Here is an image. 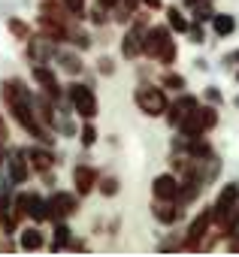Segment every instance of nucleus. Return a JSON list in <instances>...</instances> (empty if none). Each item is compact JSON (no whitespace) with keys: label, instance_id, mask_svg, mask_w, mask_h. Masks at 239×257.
Segmentation results:
<instances>
[{"label":"nucleus","instance_id":"5","mask_svg":"<svg viewBox=\"0 0 239 257\" xmlns=\"http://www.w3.org/2000/svg\"><path fill=\"white\" fill-rule=\"evenodd\" d=\"M212 209H215V224H218V227H227V224H230V218H233V215H236V209H239V185H236V182L224 185Z\"/></svg>","mask_w":239,"mask_h":257},{"label":"nucleus","instance_id":"1","mask_svg":"<svg viewBox=\"0 0 239 257\" xmlns=\"http://www.w3.org/2000/svg\"><path fill=\"white\" fill-rule=\"evenodd\" d=\"M0 97H4L10 115L19 121V127L25 134H31L34 140L40 143H52L55 137H49L46 124L40 121L37 109H34V97H31V88L22 82V79H4V85H0Z\"/></svg>","mask_w":239,"mask_h":257},{"label":"nucleus","instance_id":"23","mask_svg":"<svg viewBox=\"0 0 239 257\" xmlns=\"http://www.w3.org/2000/svg\"><path fill=\"white\" fill-rule=\"evenodd\" d=\"M7 28H10V34H13L16 40H25V43H28V40L34 37V34H31V25H25V22H22V19H16V16H13V19H7Z\"/></svg>","mask_w":239,"mask_h":257},{"label":"nucleus","instance_id":"37","mask_svg":"<svg viewBox=\"0 0 239 257\" xmlns=\"http://www.w3.org/2000/svg\"><path fill=\"white\" fill-rule=\"evenodd\" d=\"M7 164V155H4V140H0V167Z\"/></svg>","mask_w":239,"mask_h":257},{"label":"nucleus","instance_id":"8","mask_svg":"<svg viewBox=\"0 0 239 257\" xmlns=\"http://www.w3.org/2000/svg\"><path fill=\"white\" fill-rule=\"evenodd\" d=\"M137 16V13H134ZM146 28H149V19L146 16H137L134 19V28L125 34V40H122V55L125 58H137V55H143V37H146Z\"/></svg>","mask_w":239,"mask_h":257},{"label":"nucleus","instance_id":"19","mask_svg":"<svg viewBox=\"0 0 239 257\" xmlns=\"http://www.w3.org/2000/svg\"><path fill=\"white\" fill-rule=\"evenodd\" d=\"M28 161H31V170H37V173H49L55 164V158L43 149H28Z\"/></svg>","mask_w":239,"mask_h":257},{"label":"nucleus","instance_id":"25","mask_svg":"<svg viewBox=\"0 0 239 257\" xmlns=\"http://www.w3.org/2000/svg\"><path fill=\"white\" fill-rule=\"evenodd\" d=\"M58 61H61V70H67L70 76H76V73H82V61H79L76 55H61Z\"/></svg>","mask_w":239,"mask_h":257},{"label":"nucleus","instance_id":"33","mask_svg":"<svg viewBox=\"0 0 239 257\" xmlns=\"http://www.w3.org/2000/svg\"><path fill=\"white\" fill-rule=\"evenodd\" d=\"M97 70H100V73H106V76H109V73H112V70H115V67H112V61H109V58H100V67H97Z\"/></svg>","mask_w":239,"mask_h":257},{"label":"nucleus","instance_id":"9","mask_svg":"<svg viewBox=\"0 0 239 257\" xmlns=\"http://www.w3.org/2000/svg\"><path fill=\"white\" fill-rule=\"evenodd\" d=\"M167 43H170V28H164V25H152V28H146V37H143V55L158 58L161 49H164Z\"/></svg>","mask_w":239,"mask_h":257},{"label":"nucleus","instance_id":"32","mask_svg":"<svg viewBox=\"0 0 239 257\" xmlns=\"http://www.w3.org/2000/svg\"><path fill=\"white\" fill-rule=\"evenodd\" d=\"M70 43H76L79 49H88V46H91V40H88V34H79V31H76V34H70Z\"/></svg>","mask_w":239,"mask_h":257},{"label":"nucleus","instance_id":"11","mask_svg":"<svg viewBox=\"0 0 239 257\" xmlns=\"http://www.w3.org/2000/svg\"><path fill=\"white\" fill-rule=\"evenodd\" d=\"M179 188H182V179H179L176 173H161V176L152 182L155 200H179Z\"/></svg>","mask_w":239,"mask_h":257},{"label":"nucleus","instance_id":"18","mask_svg":"<svg viewBox=\"0 0 239 257\" xmlns=\"http://www.w3.org/2000/svg\"><path fill=\"white\" fill-rule=\"evenodd\" d=\"M28 218L34 224L49 221V200H43L40 194H28Z\"/></svg>","mask_w":239,"mask_h":257},{"label":"nucleus","instance_id":"16","mask_svg":"<svg viewBox=\"0 0 239 257\" xmlns=\"http://www.w3.org/2000/svg\"><path fill=\"white\" fill-rule=\"evenodd\" d=\"M28 55L34 64H49V58H55V43L49 37H31L28 40Z\"/></svg>","mask_w":239,"mask_h":257},{"label":"nucleus","instance_id":"35","mask_svg":"<svg viewBox=\"0 0 239 257\" xmlns=\"http://www.w3.org/2000/svg\"><path fill=\"white\" fill-rule=\"evenodd\" d=\"M143 7H149V10H161V7H164V0H143Z\"/></svg>","mask_w":239,"mask_h":257},{"label":"nucleus","instance_id":"7","mask_svg":"<svg viewBox=\"0 0 239 257\" xmlns=\"http://www.w3.org/2000/svg\"><path fill=\"white\" fill-rule=\"evenodd\" d=\"M215 224V209L209 206V209H203L194 221H191V227H188V242H185V248L188 251H197L200 248V242L209 236V227Z\"/></svg>","mask_w":239,"mask_h":257},{"label":"nucleus","instance_id":"28","mask_svg":"<svg viewBox=\"0 0 239 257\" xmlns=\"http://www.w3.org/2000/svg\"><path fill=\"white\" fill-rule=\"evenodd\" d=\"M88 16H91V22H94V25H106V22H109V7L97 4V7H94Z\"/></svg>","mask_w":239,"mask_h":257},{"label":"nucleus","instance_id":"31","mask_svg":"<svg viewBox=\"0 0 239 257\" xmlns=\"http://www.w3.org/2000/svg\"><path fill=\"white\" fill-rule=\"evenodd\" d=\"M161 85H164V88H173V91H182V88H185V79H182V76H176V73H167Z\"/></svg>","mask_w":239,"mask_h":257},{"label":"nucleus","instance_id":"27","mask_svg":"<svg viewBox=\"0 0 239 257\" xmlns=\"http://www.w3.org/2000/svg\"><path fill=\"white\" fill-rule=\"evenodd\" d=\"M64 7H67V13H70V16H76V19H85V16H88L85 0H64Z\"/></svg>","mask_w":239,"mask_h":257},{"label":"nucleus","instance_id":"3","mask_svg":"<svg viewBox=\"0 0 239 257\" xmlns=\"http://www.w3.org/2000/svg\"><path fill=\"white\" fill-rule=\"evenodd\" d=\"M215 124H218V112H215L212 106H197L191 115L182 118L179 131H182L185 137H203L206 131H212Z\"/></svg>","mask_w":239,"mask_h":257},{"label":"nucleus","instance_id":"2","mask_svg":"<svg viewBox=\"0 0 239 257\" xmlns=\"http://www.w3.org/2000/svg\"><path fill=\"white\" fill-rule=\"evenodd\" d=\"M134 103H137V106H140V112H143V115H149V118L167 115V106H170V100H167L164 88H152V85H143V88H137V94H134Z\"/></svg>","mask_w":239,"mask_h":257},{"label":"nucleus","instance_id":"40","mask_svg":"<svg viewBox=\"0 0 239 257\" xmlns=\"http://www.w3.org/2000/svg\"><path fill=\"white\" fill-rule=\"evenodd\" d=\"M236 106H239V100H236Z\"/></svg>","mask_w":239,"mask_h":257},{"label":"nucleus","instance_id":"36","mask_svg":"<svg viewBox=\"0 0 239 257\" xmlns=\"http://www.w3.org/2000/svg\"><path fill=\"white\" fill-rule=\"evenodd\" d=\"M7 137H10V134H7V124H4V115H0V140L7 143Z\"/></svg>","mask_w":239,"mask_h":257},{"label":"nucleus","instance_id":"39","mask_svg":"<svg viewBox=\"0 0 239 257\" xmlns=\"http://www.w3.org/2000/svg\"><path fill=\"white\" fill-rule=\"evenodd\" d=\"M236 79H239V73H236Z\"/></svg>","mask_w":239,"mask_h":257},{"label":"nucleus","instance_id":"22","mask_svg":"<svg viewBox=\"0 0 239 257\" xmlns=\"http://www.w3.org/2000/svg\"><path fill=\"white\" fill-rule=\"evenodd\" d=\"M212 28H215V34H218V37H227V34H233V31H236V19H233V16L218 13V16H212Z\"/></svg>","mask_w":239,"mask_h":257},{"label":"nucleus","instance_id":"38","mask_svg":"<svg viewBox=\"0 0 239 257\" xmlns=\"http://www.w3.org/2000/svg\"><path fill=\"white\" fill-rule=\"evenodd\" d=\"M227 61H230V64H236V61H239V52H233V55H230Z\"/></svg>","mask_w":239,"mask_h":257},{"label":"nucleus","instance_id":"20","mask_svg":"<svg viewBox=\"0 0 239 257\" xmlns=\"http://www.w3.org/2000/svg\"><path fill=\"white\" fill-rule=\"evenodd\" d=\"M46 245V239H43V230H37V227H28V230H22V251H40Z\"/></svg>","mask_w":239,"mask_h":257},{"label":"nucleus","instance_id":"21","mask_svg":"<svg viewBox=\"0 0 239 257\" xmlns=\"http://www.w3.org/2000/svg\"><path fill=\"white\" fill-rule=\"evenodd\" d=\"M70 227L64 224V221H55V236H52V251H64V248H70Z\"/></svg>","mask_w":239,"mask_h":257},{"label":"nucleus","instance_id":"24","mask_svg":"<svg viewBox=\"0 0 239 257\" xmlns=\"http://www.w3.org/2000/svg\"><path fill=\"white\" fill-rule=\"evenodd\" d=\"M167 22H170V28L173 31H179V34H185V31H191V25H188V19L176 10V7H170L167 10Z\"/></svg>","mask_w":239,"mask_h":257},{"label":"nucleus","instance_id":"15","mask_svg":"<svg viewBox=\"0 0 239 257\" xmlns=\"http://www.w3.org/2000/svg\"><path fill=\"white\" fill-rule=\"evenodd\" d=\"M197 106H200V100H197V97H191V94H185V97H179L176 103H170V106H167V121H170L173 127H179V124H182V118H185V115H191Z\"/></svg>","mask_w":239,"mask_h":257},{"label":"nucleus","instance_id":"30","mask_svg":"<svg viewBox=\"0 0 239 257\" xmlns=\"http://www.w3.org/2000/svg\"><path fill=\"white\" fill-rule=\"evenodd\" d=\"M100 191H103V197H115V194H118V179H115V176H106V179L100 182Z\"/></svg>","mask_w":239,"mask_h":257},{"label":"nucleus","instance_id":"4","mask_svg":"<svg viewBox=\"0 0 239 257\" xmlns=\"http://www.w3.org/2000/svg\"><path fill=\"white\" fill-rule=\"evenodd\" d=\"M67 97H70L73 112H76L79 118H85V121H94V118H97V97H94V91H91L88 85L73 82V85L67 88Z\"/></svg>","mask_w":239,"mask_h":257},{"label":"nucleus","instance_id":"10","mask_svg":"<svg viewBox=\"0 0 239 257\" xmlns=\"http://www.w3.org/2000/svg\"><path fill=\"white\" fill-rule=\"evenodd\" d=\"M34 79H37V85L46 91V97L52 100H61V82H58V76H55V70L49 67V64H34Z\"/></svg>","mask_w":239,"mask_h":257},{"label":"nucleus","instance_id":"34","mask_svg":"<svg viewBox=\"0 0 239 257\" xmlns=\"http://www.w3.org/2000/svg\"><path fill=\"white\" fill-rule=\"evenodd\" d=\"M122 4H125V10H128L131 16H134V13H137V7L143 4V0H122Z\"/></svg>","mask_w":239,"mask_h":257},{"label":"nucleus","instance_id":"14","mask_svg":"<svg viewBox=\"0 0 239 257\" xmlns=\"http://www.w3.org/2000/svg\"><path fill=\"white\" fill-rule=\"evenodd\" d=\"M73 185H76V194L79 197H85V194H91L97 185H100V173L94 170V167H76L73 170Z\"/></svg>","mask_w":239,"mask_h":257},{"label":"nucleus","instance_id":"6","mask_svg":"<svg viewBox=\"0 0 239 257\" xmlns=\"http://www.w3.org/2000/svg\"><path fill=\"white\" fill-rule=\"evenodd\" d=\"M79 209V197L70 191H55L49 197V221H67L70 215H76Z\"/></svg>","mask_w":239,"mask_h":257},{"label":"nucleus","instance_id":"29","mask_svg":"<svg viewBox=\"0 0 239 257\" xmlns=\"http://www.w3.org/2000/svg\"><path fill=\"white\" fill-rule=\"evenodd\" d=\"M79 137H82V146H85V149H91V146L97 143V131H94V124H91V121L82 127V134H79Z\"/></svg>","mask_w":239,"mask_h":257},{"label":"nucleus","instance_id":"26","mask_svg":"<svg viewBox=\"0 0 239 257\" xmlns=\"http://www.w3.org/2000/svg\"><path fill=\"white\" fill-rule=\"evenodd\" d=\"M176 55H179V49H176V40H170L164 49H161V55H158V61L164 64V67H170L173 61H176Z\"/></svg>","mask_w":239,"mask_h":257},{"label":"nucleus","instance_id":"17","mask_svg":"<svg viewBox=\"0 0 239 257\" xmlns=\"http://www.w3.org/2000/svg\"><path fill=\"white\" fill-rule=\"evenodd\" d=\"M40 28H43V37H49L52 43H67L70 40V31L64 22H55L49 16H40Z\"/></svg>","mask_w":239,"mask_h":257},{"label":"nucleus","instance_id":"13","mask_svg":"<svg viewBox=\"0 0 239 257\" xmlns=\"http://www.w3.org/2000/svg\"><path fill=\"white\" fill-rule=\"evenodd\" d=\"M7 167H10V179H13L16 185H25V182H28V176H31V161H28V152H25V149H16V152L10 155Z\"/></svg>","mask_w":239,"mask_h":257},{"label":"nucleus","instance_id":"12","mask_svg":"<svg viewBox=\"0 0 239 257\" xmlns=\"http://www.w3.org/2000/svg\"><path fill=\"white\" fill-rule=\"evenodd\" d=\"M152 215L161 221V224H179L182 218H185V203H179V200H158L155 206H152Z\"/></svg>","mask_w":239,"mask_h":257}]
</instances>
